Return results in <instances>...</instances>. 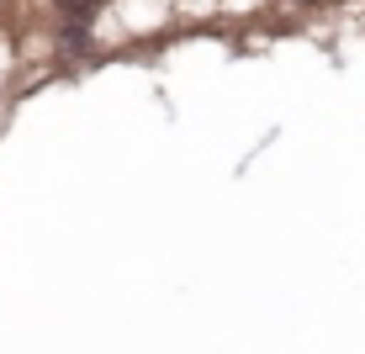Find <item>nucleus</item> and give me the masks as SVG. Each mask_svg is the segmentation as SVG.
<instances>
[]
</instances>
